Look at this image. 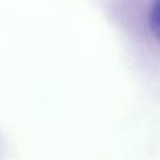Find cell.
Masks as SVG:
<instances>
[{"label": "cell", "mask_w": 160, "mask_h": 160, "mask_svg": "<svg viewBox=\"0 0 160 160\" xmlns=\"http://www.w3.org/2000/svg\"><path fill=\"white\" fill-rule=\"evenodd\" d=\"M149 28L160 41V0H154L149 11Z\"/></svg>", "instance_id": "1"}]
</instances>
